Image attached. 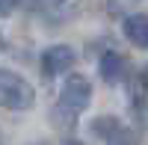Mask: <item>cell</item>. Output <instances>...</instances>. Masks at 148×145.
Masks as SVG:
<instances>
[{"label": "cell", "instance_id": "2", "mask_svg": "<svg viewBox=\"0 0 148 145\" xmlns=\"http://www.w3.org/2000/svg\"><path fill=\"white\" fill-rule=\"evenodd\" d=\"M36 104V92L27 80L15 71H6L0 68V107L12 113H24Z\"/></svg>", "mask_w": 148, "mask_h": 145}, {"label": "cell", "instance_id": "8", "mask_svg": "<svg viewBox=\"0 0 148 145\" xmlns=\"http://www.w3.org/2000/svg\"><path fill=\"white\" fill-rule=\"evenodd\" d=\"M12 6H15V0H0V18H6L12 12Z\"/></svg>", "mask_w": 148, "mask_h": 145}, {"label": "cell", "instance_id": "5", "mask_svg": "<svg viewBox=\"0 0 148 145\" xmlns=\"http://www.w3.org/2000/svg\"><path fill=\"white\" fill-rule=\"evenodd\" d=\"M121 33L133 47L148 51V15H127L121 21Z\"/></svg>", "mask_w": 148, "mask_h": 145}, {"label": "cell", "instance_id": "7", "mask_svg": "<svg viewBox=\"0 0 148 145\" xmlns=\"http://www.w3.org/2000/svg\"><path fill=\"white\" fill-rule=\"evenodd\" d=\"M133 92H139V98H148V68L136 77V89H133Z\"/></svg>", "mask_w": 148, "mask_h": 145}, {"label": "cell", "instance_id": "3", "mask_svg": "<svg viewBox=\"0 0 148 145\" xmlns=\"http://www.w3.org/2000/svg\"><path fill=\"white\" fill-rule=\"evenodd\" d=\"M92 130H95L98 136H104V145H139L136 130L127 127V124H121L119 118H113V116H101V118H95Z\"/></svg>", "mask_w": 148, "mask_h": 145}, {"label": "cell", "instance_id": "12", "mask_svg": "<svg viewBox=\"0 0 148 145\" xmlns=\"http://www.w3.org/2000/svg\"><path fill=\"white\" fill-rule=\"evenodd\" d=\"M36 145H39V142H36Z\"/></svg>", "mask_w": 148, "mask_h": 145}, {"label": "cell", "instance_id": "6", "mask_svg": "<svg viewBox=\"0 0 148 145\" xmlns=\"http://www.w3.org/2000/svg\"><path fill=\"white\" fill-rule=\"evenodd\" d=\"M98 71H101L104 83H119L121 77H125V71H127V62H125V56H121V53L107 51V53L101 56V62H98Z\"/></svg>", "mask_w": 148, "mask_h": 145}, {"label": "cell", "instance_id": "4", "mask_svg": "<svg viewBox=\"0 0 148 145\" xmlns=\"http://www.w3.org/2000/svg\"><path fill=\"white\" fill-rule=\"evenodd\" d=\"M74 62H77V53H74L68 44H51V47L42 53L39 68H42V74L51 80V77H56V74H65L68 68H74Z\"/></svg>", "mask_w": 148, "mask_h": 145}, {"label": "cell", "instance_id": "9", "mask_svg": "<svg viewBox=\"0 0 148 145\" xmlns=\"http://www.w3.org/2000/svg\"><path fill=\"white\" fill-rule=\"evenodd\" d=\"M39 3H42L45 9H56V6H62L65 0H39Z\"/></svg>", "mask_w": 148, "mask_h": 145}, {"label": "cell", "instance_id": "11", "mask_svg": "<svg viewBox=\"0 0 148 145\" xmlns=\"http://www.w3.org/2000/svg\"><path fill=\"white\" fill-rule=\"evenodd\" d=\"M0 47H3V36H0Z\"/></svg>", "mask_w": 148, "mask_h": 145}, {"label": "cell", "instance_id": "1", "mask_svg": "<svg viewBox=\"0 0 148 145\" xmlns=\"http://www.w3.org/2000/svg\"><path fill=\"white\" fill-rule=\"evenodd\" d=\"M89 101H92V83L86 80L83 74H68L65 83H62V92H59V107H56V113H65L68 127H74L77 116L89 107Z\"/></svg>", "mask_w": 148, "mask_h": 145}, {"label": "cell", "instance_id": "10", "mask_svg": "<svg viewBox=\"0 0 148 145\" xmlns=\"http://www.w3.org/2000/svg\"><path fill=\"white\" fill-rule=\"evenodd\" d=\"M62 145H83V142H80V139H65Z\"/></svg>", "mask_w": 148, "mask_h": 145}]
</instances>
